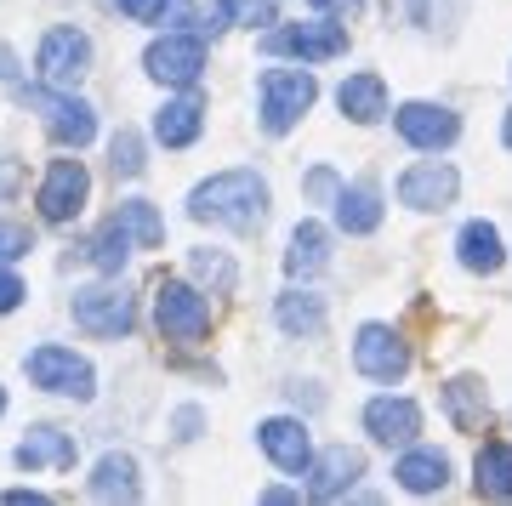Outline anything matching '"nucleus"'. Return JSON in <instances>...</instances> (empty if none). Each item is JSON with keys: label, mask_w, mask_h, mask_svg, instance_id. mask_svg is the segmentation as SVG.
I'll list each match as a JSON object with an SVG mask.
<instances>
[{"label": "nucleus", "mask_w": 512, "mask_h": 506, "mask_svg": "<svg viewBox=\"0 0 512 506\" xmlns=\"http://www.w3.org/2000/svg\"><path fill=\"white\" fill-rule=\"evenodd\" d=\"M313 12H330V6H342V0H308Z\"/></svg>", "instance_id": "40"}, {"label": "nucleus", "mask_w": 512, "mask_h": 506, "mask_svg": "<svg viewBox=\"0 0 512 506\" xmlns=\"http://www.w3.org/2000/svg\"><path fill=\"white\" fill-rule=\"evenodd\" d=\"M393 478H399L410 495H439L444 484H450V455H439V450H410L393 467Z\"/></svg>", "instance_id": "21"}, {"label": "nucleus", "mask_w": 512, "mask_h": 506, "mask_svg": "<svg viewBox=\"0 0 512 506\" xmlns=\"http://www.w3.org/2000/svg\"><path fill=\"white\" fill-rule=\"evenodd\" d=\"M18 97H23V109H35V114H46V131H52V143H63V148H86L97 137V114H92V103H80L74 91H57V86H18Z\"/></svg>", "instance_id": "2"}, {"label": "nucleus", "mask_w": 512, "mask_h": 506, "mask_svg": "<svg viewBox=\"0 0 512 506\" xmlns=\"http://www.w3.org/2000/svg\"><path fill=\"white\" fill-rule=\"evenodd\" d=\"M473 484H478V495H484V501H512V444L490 438V444L478 450Z\"/></svg>", "instance_id": "19"}, {"label": "nucleus", "mask_w": 512, "mask_h": 506, "mask_svg": "<svg viewBox=\"0 0 512 506\" xmlns=\"http://www.w3.org/2000/svg\"><path fill=\"white\" fill-rule=\"evenodd\" d=\"M23 296H29V290H23V279H18V273L0 268V313H12V308L23 302Z\"/></svg>", "instance_id": "35"}, {"label": "nucleus", "mask_w": 512, "mask_h": 506, "mask_svg": "<svg viewBox=\"0 0 512 506\" xmlns=\"http://www.w3.org/2000/svg\"><path fill=\"white\" fill-rule=\"evenodd\" d=\"M256 444L268 450V461H274L279 472H308L313 467V444H308V427L291 416H274L256 427Z\"/></svg>", "instance_id": "15"}, {"label": "nucleus", "mask_w": 512, "mask_h": 506, "mask_svg": "<svg viewBox=\"0 0 512 506\" xmlns=\"http://www.w3.org/2000/svg\"><path fill=\"white\" fill-rule=\"evenodd\" d=\"M120 12L137 18V23H171V29L200 23V6H194V0H120Z\"/></svg>", "instance_id": "28"}, {"label": "nucleus", "mask_w": 512, "mask_h": 506, "mask_svg": "<svg viewBox=\"0 0 512 506\" xmlns=\"http://www.w3.org/2000/svg\"><path fill=\"white\" fill-rule=\"evenodd\" d=\"M274 319H279V330H291V336H319V330H325V296H313V290H285Z\"/></svg>", "instance_id": "25"}, {"label": "nucleus", "mask_w": 512, "mask_h": 506, "mask_svg": "<svg viewBox=\"0 0 512 506\" xmlns=\"http://www.w3.org/2000/svg\"><path fill=\"white\" fill-rule=\"evenodd\" d=\"M0 410H6V393H0Z\"/></svg>", "instance_id": "42"}, {"label": "nucleus", "mask_w": 512, "mask_h": 506, "mask_svg": "<svg viewBox=\"0 0 512 506\" xmlns=\"http://www.w3.org/2000/svg\"><path fill=\"white\" fill-rule=\"evenodd\" d=\"M200 126H205L200 97H177V103H165V109L154 114V137H160L165 148H188L200 137Z\"/></svg>", "instance_id": "22"}, {"label": "nucleus", "mask_w": 512, "mask_h": 506, "mask_svg": "<svg viewBox=\"0 0 512 506\" xmlns=\"http://www.w3.org/2000/svg\"><path fill=\"white\" fill-rule=\"evenodd\" d=\"M456 251H461V268L467 273H495L501 262H507V251H501V234H495L490 222H467L456 239Z\"/></svg>", "instance_id": "24"}, {"label": "nucleus", "mask_w": 512, "mask_h": 506, "mask_svg": "<svg viewBox=\"0 0 512 506\" xmlns=\"http://www.w3.org/2000/svg\"><path fill=\"white\" fill-rule=\"evenodd\" d=\"M92 495L97 501H137V461L131 455H103L92 472Z\"/></svg>", "instance_id": "27"}, {"label": "nucleus", "mask_w": 512, "mask_h": 506, "mask_svg": "<svg viewBox=\"0 0 512 506\" xmlns=\"http://www.w3.org/2000/svg\"><path fill=\"white\" fill-rule=\"evenodd\" d=\"M12 461H18L23 472L74 467V438H69V433H57V427H29V438H23L18 450H12Z\"/></svg>", "instance_id": "18"}, {"label": "nucleus", "mask_w": 512, "mask_h": 506, "mask_svg": "<svg viewBox=\"0 0 512 506\" xmlns=\"http://www.w3.org/2000/svg\"><path fill=\"white\" fill-rule=\"evenodd\" d=\"M188 217L234 228V234H251L256 222L268 217V182L256 177V171H222V177L200 182L188 194Z\"/></svg>", "instance_id": "1"}, {"label": "nucleus", "mask_w": 512, "mask_h": 506, "mask_svg": "<svg viewBox=\"0 0 512 506\" xmlns=\"http://www.w3.org/2000/svg\"><path fill=\"white\" fill-rule=\"evenodd\" d=\"M35 69H40V80H46V86L74 91L80 80H86V69H92V40L80 35L74 23H57V29H46V35H40Z\"/></svg>", "instance_id": "4"}, {"label": "nucleus", "mask_w": 512, "mask_h": 506, "mask_svg": "<svg viewBox=\"0 0 512 506\" xmlns=\"http://www.w3.org/2000/svg\"><path fill=\"white\" fill-rule=\"evenodd\" d=\"M302 478H308V495H313V501H336V495H348V489L365 478V455L348 450V444H336V450L313 455V467L302 472Z\"/></svg>", "instance_id": "14"}, {"label": "nucleus", "mask_w": 512, "mask_h": 506, "mask_svg": "<svg viewBox=\"0 0 512 506\" xmlns=\"http://www.w3.org/2000/svg\"><path fill=\"white\" fill-rule=\"evenodd\" d=\"M126 245H131V228L120 217H109L103 228H97V239H92V262L103 273H120V262H126Z\"/></svg>", "instance_id": "29"}, {"label": "nucleus", "mask_w": 512, "mask_h": 506, "mask_svg": "<svg viewBox=\"0 0 512 506\" xmlns=\"http://www.w3.org/2000/svg\"><path fill=\"white\" fill-rule=\"evenodd\" d=\"M6 501H12V506L29 501V506H35V501H46V495H40V489H6Z\"/></svg>", "instance_id": "38"}, {"label": "nucleus", "mask_w": 512, "mask_h": 506, "mask_svg": "<svg viewBox=\"0 0 512 506\" xmlns=\"http://www.w3.org/2000/svg\"><path fill=\"white\" fill-rule=\"evenodd\" d=\"M35 251V239H29V228L23 222H0V268L6 262H18V256Z\"/></svg>", "instance_id": "34"}, {"label": "nucleus", "mask_w": 512, "mask_h": 506, "mask_svg": "<svg viewBox=\"0 0 512 506\" xmlns=\"http://www.w3.org/2000/svg\"><path fill=\"white\" fill-rule=\"evenodd\" d=\"M308 194L325 199V194H342V188H336V177H330V171H308Z\"/></svg>", "instance_id": "36"}, {"label": "nucleus", "mask_w": 512, "mask_h": 506, "mask_svg": "<svg viewBox=\"0 0 512 506\" xmlns=\"http://www.w3.org/2000/svg\"><path fill=\"white\" fill-rule=\"evenodd\" d=\"M109 165H114V177H143V137L137 131H114V143H109Z\"/></svg>", "instance_id": "32"}, {"label": "nucleus", "mask_w": 512, "mask_h": 506, "mask_svg": "<svg viewBox=\"0 0 512 506\" xmlns=\"http://www.w3.org/2000/svg\"><path fill=\"white\" fill-rule=\"evenodd\" d=\"M365 433L376 438V444H416L421 433V410L410 404V398H370L365 404Z\"/></svg>", "instance_id": "16"}, {"label": "nucleus", "mask_w": 512, "mask_h": 506, "mask_svg": "<svg viewBox=\"0 0 512 506\" xmlns=\"http://www.w3.org/2000/svg\"><path fill=\"white\" fill-rule=\"evenodd\" d=\"M353 364H359V376H370V381H399L404 370H410V347H404L399 330L365 325L359 342H353Z\"/></svg>", "instance_id": "12"}, {"label": "nucleus", "mask_w": 512, "mask_h": 506, "mask_svg": "<svg viewBox=\"0 0 512 506\" xmlns=\"http://www.w3.org/2000/svg\"><path fill=\"white\" fill-rule=\"evenodd\" d=\"M325 245H330V239H325V228H319V222H296L291 251H285V268H291V279H308V273L325 268V262H330Z\"/></svg>", "instance_id": "26"}, {"label": "nucleus", "mask_w": 512, "mask_h": 506, "mask_svg": "<svg viewBox=\"0 0 512 506\" xmlns=\"http://www.w3.org/2000/svg\"><path fill=\"white\" fill-rule=\"evenodd\" d=\"M154 319H160L165 342H200L211 330V302L194 285H183V279H165L154 290Z\"/></svg>", "instance_id": "5"}, {"label": "nucleus", "mask_w": 512, "mask_h": 506, "mask_svg": "<svg viewBox=\"0 0 512 506\" xmlns=\"http://www.w3.org/2000/svg\"><path fill=\"white\" fill-rule=\"evenodd\" d=\"M313 97H319V86H313L308 69H268L262 74V131L285 137L313 109Z\"/></svg>", "instance_id": "3"}, {"label": "nucleus", "mask_w": 512, "mask_h": 506, "mask_svg": "<svg viewBox=\"0 0 512 506\" xmlns=\"http://www.w3.org/2000/svg\"><path fill=\"white\" fill-rule=\"evenodd\" d=\"M74 325L92 330V336H131L137 325V308L120 285H86L74 290Z\"/></svg>", "instance_id": "8"}, {"label": "nucleus", "mask_w": 512, "mask_h": 506, "mask_svg": "<svg viewBox=\"0 0 512 506\" xmlns=\"http://www.w3.org/2000/svg\"><path fill=\"white\" fill-rule=\"evenodd\" d=\"M279 0H217V23L228 29H256V23H274Z\"/></svg>", "instance_id": "31"}, {"label": "nucleus", "mask_w": 512, "mask_h": 506, "mask_svg": "<svg viewBox=\"0 0 512 506\" xmlns=\"http://www.w3.org/2000/svg\"><path fill=\"white\" fill-rule=\"evenodd\" d=\"M86 194H92V177H86V165L80 160H52V171H46V182H40V217L46 222H74L80 217V205H86Z\"/></svg>", "instance_id": "9"}, {"label": "nucleus", "mask_w": 512, "mask_h": 506, "mask_svg": "<svg viewBox=\"0 0 512 506\" xmlns=\"http://www.w3.org/2000/svg\"><path fill=\"white\" fill-rule=\"evenodd\" d=\"M501 137H507V148H512V114H507V126H501Z\"/></svg>", "instance_id": "41"}, {"label": "nucleus", "mask_w": 512, "mask_h": 506, "mask_svg": "<svg viewBox=\"0 0 512 506\" xmlns=\"http://www.w3.org/2000/svg\"><path fill=\"white\" fill-rule=\"evenodd\" d=\"M336 103H342V114H348L353 126H376V120L387 114L382 74H348V80H342V91H336Z\"/></svg>", "instance_id": "17"}, {"label": "nucleus", "mask_w": 512, "mask_h": 506, "mask_svg": "<svg viewBox=\"0 0 512 506\" xmlns=\"http://www.w3.org/2000/svg\"><path fill=\"white\" fill-rule=\"evenodd\" d=\"M262 52L268 57H302V63H325V57L348 52V29H342V23H285V29H268V35H262Z\"/></svg>", "instance_id": "6"}, {"label": "nucleus", "mask_w": 512, "mask_h": 506, "mask_svg": "<svg viewBox=\"0 0 512 506\" xmlns=\"http://www.w3.org/2000/svg\"><path fill=\"white\" fill-rule=\"evenodd\" d=\"M0 80H12V52L0 46Z\"/></svg>", "instance_id": "39"}, {"label": "nucleus", "mask_w": 512, "mask_h": 506, "mask_svg": "<svg viewBox=\"0 0 512 506\" xmlns=\"http://www.w3.org/2000/svg\"><path fill=\"white\" fill-rule=\"evenodd\" d=\"M23 370H29V381H35L40 393H63V398H92V364L80 359V353H69V347H35L29 359H23Z\"/></svg>", "instance_id": "7"}, {"label": "nucleus", "mask_w": 512, "mask_h": 506, "mask_svg": "<svg viewBox=\"0 0 512 506\" xmlns=\"http://www.w3.org/2000/svg\"><path fill=\"white\" fill-rule=\"evenodd\" d=\"M393 126H399V137L410 148H427V154H439V148H450L461 137L456 109H444V103H404L393 114Z\"/></svg>", "instance_id": "11"}, {"label": "nucleus", "mask_w": 512, "mask_h": 506, "mask_svg": "<svg viewBox=\"0 0 512 506\" xmlns=\"http://www.w3.org/2000/svg\"><path fill=\"white\" fill-rule=\"evenodd\" d=\"M148 74L160 80V86H194L205 69V40L200 35H160L148 46Z\"/></svg>", "instance_id": "10"}, {"label": "nucleus", "mask_w": 512, "mask_h": 506, "mask_svg": "<svg viewBox=\"0 0 512 506\" xmlns=\"http://www.w3.org/2000/svg\"><path fill=\"white\" fill-rule=\"evenodd\" d=\"M461 177H456V165H444V160H421L410 165L399 177V205H410V211H444L450 199H456Z\"/></svg>", "instance_id": "13"}, {"label": "nucleus", "mask_w": 512, "mask_h": 506, "mask_svg": "<svg viewBox=\"0 0 512 506\" xmlns=\"http://www.w3.org/2000/svg\"><path fill=\"white\" fill-rule=\"evenodd\" d=\"M188 268H194V279H205V285L217 290V296H228V290H234V262H228V256L222 251H194V262H188Z\"/></svg>", "instance_id": "33"}, {"label": "nucleus", "mask_w": 512, "mask_h": 506, "mask_svg": "<svg viewBox=\"0 0 512 506\" xmlns=\"http://www.w3.org/2000/svg\"><path fill=\"white\" fill-rule=\"evenodd\" d=\"M444 410H450V421H456L461 433H478V427H484V416H490L484 381H478V376H456L450 387H444Z\"/></svg>", "instance_id": "23"}, {"label": "nucleus", "mask_w": 512, "mask_h": 506, "mask_svg": "<svg viewBox=\"0 0 512 506\" xmlns=\"http://www.w3.org/2000/svg\"><path fill=\"white\" fill-rule=\"evenodd\" d=\"M12 188H18V165L0 160V194H12Z\"/></svg>", "instance_id": "37"}, {"label": "nucleus", "mask_w": 512, "mask_h": 506, "mask_svg": "<svg viewBox=\"0 0 512 506\" xmlns=\"http://www.w3.org/2000/svg\"><path fill=\"white\" fill-rule=\"evenodd\" d=\"M120 222H126L131 239H137V245H148V251L165 239V222H160V211H154L148 199H126V205H120Z\"/></svg>", "instance_id": "30"}, {"label": "nucleus", "mask_w": 512, "mask_h": 506, "mask_svg": "<svg viewBox=\"0 0 512 506\" xmlns=\"http://www.w3.org/2000/svg\"><path fill=\"white\" fill-rule=\"evenodd\" d=\"M336 222H342V234H376L382 228V194L370 188V182H353L336 194Z\"/></svg>", "instance_id": "20"}]
</instances>
